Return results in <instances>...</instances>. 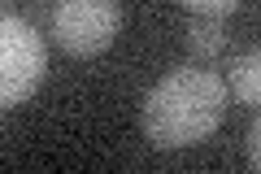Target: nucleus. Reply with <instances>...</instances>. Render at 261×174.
<instances>
[{
	"instance_id": "1",
	"label": "nucleus",
	"mask_w": 261,
	"mask_h": 174,
	"mask_svg": "<svg viewBox=\"0 0 261 174\" xmlns=\"http://www.w3.org/2000/svg\"><path fill=\"white\" fill-rule=\"evenodd\" d=\"M222 113H226V83L214 70L178 65L152 83V92L144 96L140 122L157 148H192L218 131Z\"/></svg>"
},
{
	"instance_id": "4",
	"label": "nucleus",
	"mask_w": 261,
	"mask_h": 174,
	"mask_svg": "<svg viewBox=\"0 0 261 174\" xmlns=\"http://www.w3.org/2000/svg\"><path fill=\"white\" fill-rule=\"evenodd\" d=\"M231 92H235V101L257 105V96H261V53L257 48H248V53H240L231 61Z\"/></svg>"
},
{
	"instance_id": "2",
	"label": "nucleus",
	"mask_w": 261,
	"mask_h": 174,
	"mask_svg": "<svg viewBox=\"0 0 261 174\" xmlns=\"http://www.w3.org/2000/svg\"><path fill=\"white\" fill-rule=\"evenodd\" d=\"M48 48L27 18L0 13V109L18 105L44 83Z\"/></svg>"
},
{
	"instance_id": "6",
	"label": "nucleus",
	"mask_w": 261,
	"mask_h": 174,
	"mask_svg": "<svg viewBox=\"0 0 261 174\" xmlns=\"http://www.w3.org/2000/svg\"><path fill=\"white\" fill-rule=\"evenodd\" d=\"M192 13H205V18H226L231 9H240V0H183Z\"/></svg>"
},
{
	"instance_id": "5",
	"label": "nucleus",
	"mask_w": 261,
	"mask_h": 174,
	"mask_svg": "<svg viewBox=\"0 0 261 174\" xmlns=\"http://www.w3.org/2000/svg\"><path fill=\"white\" fill-rule=\"evenodd\" d=\"M187 48H192L196 57H218V53L226 48V22L196 13L192 27H187Z\"/></svg>"
},
{
	"instance_id": "7",
	"label": "nucleus",
	"mask_w": 261,
	"mask_h": 174,
	"mask_svg": "<svg viewBox=\"0 0 261 174\" xmlns=\"http://www.w3.org/2000/svg\"><path fill=\"white\" fill-rule=\"evenodd\" d=\"M244 148H248V165L257 170V165H261V127H252V131H248V139H244Z\"/></svg>"
},
{
	"instance_id": "3",
	"label": "nucleus",
	"mask_w": 261,
	"mask_h": 174,
	"mask_svg": "<svg viewBox=\"0 0 261 174\" xmlns=\"http://www.w3.org/2000/svg\"><path fill=\"white\" fill-rule=\"evenodd\" d=\"M122 31V5L118 0H61L53 9V35L65 53L92 57L118 39Z\"/></svg>"
}]
</instances>
